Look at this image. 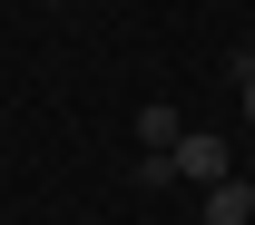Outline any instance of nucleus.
I'll use <instances>...</instances> for the list:
<instances>
[{
	"instance_id": "f257e3e1",
	"label": "nucleus",
	"mask_w": 255,
	"mask_h": 225,
	"mask_svg": "<svg viewBox=\"0 0 255 225\" xmlns=\"http://www.w3.org/2000/svg\"><path fill=\"white\" fill-rule=\"evenodd\" d=\"M226 176H236V166H226V137L216 128H187V147H177V186H226Z\"/></svg>"
},
{
	"instance_id": "f03ea898",
	"label": "nucleus",
	"mask_w": 255,
	"mask_h": 225,
	"mask_svg": "<svg viewBox=\"0 0 255 225\" xmlns=\"http://www.w3.org/2000/svg\"><path fill=\"white\" fill-rule=\"evenodd\" d=\"M177 147H187V118H177L167 98H147V108H137V157H177Z\"/></svg>"
},
{
	"instance_id": "7ed1b4c3",
	"label": "nucleus",
	"mask_w": 255,
	"mask_h": 225,
	"mask_svg": "<svg viewBox=\"0 0 255 225\" xmlns=\"http://www.w3.org/2000/svg\"><path fill=\"white\" fill-rule=\"evenodd\" d=\"M196 216H206V225H255V186H246V176H226V186L196 196Z\"/></svg>"
},
{
	"instance_id": "20e7f679",
	"label": "nucleus",
	"mask_w": 255,
	"mask_h": 225,
	"mask_svg": "<svg viewBox=\"0 0 255 225\" xmlns=\"http://www.w3.org/2000/svg\"><path fill=\"white\" fill-rule=\"evenodd\" d=\"M236 78H255V39H246V49H236Z\"/></svg>"
},
{
	"instance_id": "39448f33",
	"label": "nucleus",
	"mask_w": 255,
	"mask_h": 225,
	"mask_svg": "<svg viewBox=\"0 0 255 225\" xmlns=\"http://www.w3.org/2000/svg\"><path fill=\"white\" fill-rule=\"evenodd\" d=\"M236 98H246V118H255V78H236Z\"/></svg>"
}]
</instances>
